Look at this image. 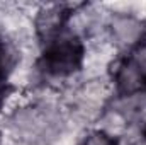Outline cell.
Segmentation results:
<instances>
[{"mask_svg": "<svg viewBox=\"0 0 146 145\" xmlns=\"http://www.w3.org/2000/svg\"><path fill=\"white\" fill-rule=\"evenodd\" d=\"M112 31L115 38L124 43V44H129V43H134L139 34H141V26L138 21L131 19V17H119L114 21L112 24Z\"/></svg>", "mask_w": 146, "mask_h": 145, "instance_id": "cell-4", "label": "cell"}, {"mask_svg": "<svg viewBox=\"0 0 146 145\" xmlns=\"http://www.w3.org/2000/svg\"><path fill=\"white\" fill-rule=\"evenodd\" d=\"M5 67H7V53H5V48L0 44V79L5 73Z\"/></svg>", "mask_w": 146, "mask_h": 145, "instance_id": "cell-7", "label": "cell"}, {"mask_svg": "<svg viewBox=\"0 0 146 145\" xmlns=\"http://www.w3.org/2000/svg\"><path fill=\"white\" fill-rule=\"evenodd\" d=\"M82 44L76 38H65L56 41L44 55L46 70L56 75H65L80 67L82 62Z\"/></svg>", "mask_w": 146, "mask_h": 145, "instance_id": "cell-1", "label": "cell"}, {"mask_svg": "<svg viewBox=\"0 0 146 145\" xmlns=\"http://www.w3.org/2000/svg\"><path fill=\"white\" fill-rule=\"evenodd\" d=\"M133 63L136 65V68L143 73V77H146V44L139 46L136 51H134V56H133Z\"/></svg>", "mask_w": 146, "mask_h": 145, "instance_id": "cell-5", "label": "cell"}, {"mask_svg": "<svg viewBox=\"0 0 146 145\" xmlns=\"http://www.w3.org/2000/svg\"><path fill=\"white\" fill-rule=\"evenodd\" d=\"M66 10L60 5H51L44 10L39 12L36 21L37 34L42 39H51L58 34V31L61 29L65 19H66Z\"/></svg>", "mask_w": 146, "mask_h": 145, "instance_id": "cell-2", "label": "cell"}, {"mask_svg": "<svg viewBox=\"0 0 146 145\" xmlns=\"http://www.w3.org/2000/svg\"><path fill=\"white\" fill-rule=\"evenodd\" d=\"M82 145H112V140H110V137H107L106 133L95 132V133H92Z\"/></svg>", "mask_w": 146, "mask_h": 145, "instance_id": "cell-6", "label": "cell"}, {"mask_svg": "<svg viewBox=\"0 0 146 145\" xmlns=\"http://www.w3.org/2000/svg\"><path fill=\"white\" fill-rule=\"evenodd\" d=\"M143 73L136 68V65L131 62V63H126L121 67V70L117 72V85L121 89V92L124 94H131V92H136L141 89L143 85Z\"/></svg>", "mask_w": 146, "mask_h": 145, "instance_id": "cell-3", "label": "cell"}]
</instances>
